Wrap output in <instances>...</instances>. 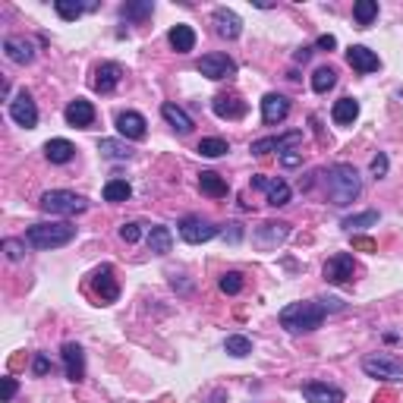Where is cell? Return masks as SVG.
Masks as SVG:
<instances>
[{"instance_id":"1","label":"cell","mask_w":403,"mask_h":403,"mask_svg":"<svg viewBox=\"0 0 403 403\" xmlns=\"http://www.w3.org/2000/svg\"><path fill=\"white\" fill-rule=\"evenodd\" d=\"M325 193H328V199H331L337 208H347V205H353L359 199V193H362L359 171H356L353 164H334V167H328V173H325Z\"/></svg>"},{"instance_id":"2","label":"cell","mask_w":403,"mask_h":403,"mask_svg":"<svg viewBox=\"0 0 403 403\" xmlns=\"http://www.w3.org/2000/svg\"><path fill=\"white\" fill-rule=\"evenodd\" d=\"M325 306L318 299H303V303H290L281 309V328H287L290 334H309L315 328H321L325 321Z\"/></svg>"},{"instance_id":"3","label":"cell","mask_w":403,"mask_h":403,"mask_svg":"<svg viewBox=\"0 0 403 403\" xmlns=\"http://www.w3.org/2000/svg\"><path fill=\"white\" fill-rule=\"evenodd\" d=\"M76 240V224L70 221H50V224H32L26 230V243L32 249H60Z\"/></svg>"},{"instance_id":"4","label":"cell","mask_w":403,"mask_h":403,"mask_svg":"<svg viewBox=\"0 0 403 403\" xmlns=\"http://www.w3.org/2000/svg\"><path fill=\"white\" fill-rule=\"evenodd\" d=\"M38 205H41V211H45V215L72 217V215H82V211L89 208V199H85V195L70 193V189H48V193L41 195Z\"/></svg>"},{"instance_id":"5","label":"cell","mask_w":403,"mask_h":403,"mask_svg":"<svg viewBox=\"0 0 403 403\" xmlns=\"http://www.w3.org/2000/svg\"><path fill=\"white\" fill-rule=\"evenodd\" d=\"M362 372L369 378H381V381H403V362L385 353H372L362 359Z\"/></svg>"},{"instance_id":"6","label":"cell","mask_w":403,"mask_h":403,"mask_svg":"<svg viewBox=\"0 0 403 403\" xmlns=\"http://www.w3.org/2000/svg\"><path fill=\"white\" fill-rule=\"evenodd\" d=\"M217 233H221V230H217L211 221H205L202 215H186L180 221V237L186 240V243H193V246L208 243V240H215Z\"/></svg>"},{"instance_id":"7","label":"cell","mask_w":403,"mask_h":403,"mask_svg":"<svg viewBox=\"0 0 403 403\" xmlns=\"http://www.w3.org/2000/svg\"><path fill=\"white\" fill-rule=\"evenodd\" d=\"M299 142H303V133H299V129H293V133H287V136L255 139V142L249 145V151H252V155H271V151H293Z\"/></svg>"},{"instance_id":"8","label":"cell","mask_w":403,"mask_h":403,"mask_svg":"<svg viewBox=\"0 0 403 403\" xmlns=\"http://www.w3.org/2000/svg\"><path fill=\"white\" fill-rule=\"evenodd\" d=\"M353 271H356L353 255H350V252H337V255H331V259L325 262V281L340 287V284L353 281Z\"/></svg>"},{"instance_id":"9","label":"cell","mask_w":403,"mask_h":403,"mask_svg":"<svg viewBox=\"0 0 403 403\" xmlns=\"http://www.w3.org/2000/svg\"><path fill=\"white\" fill-rule=\"evenodd\" d=\"M287 237H290V224H284V221H265L259 230H255L252 243L259 246V249H265V252H271V249H277Z\"/></svg>"},{"instance_id":"10","label":"cell","mask_w":403,"mask_h":403,"mask_svg":"<svg viewBox=\"0 0 403 403\" xmlns=\"http://www.w3.org/2000/svg\"><path fill=\"white\" fill-rule=\"evenodd\" d=\"M92 290H95V296H98L101 303H117V296H120V284H117L111 265H101L92 274Z\"/></svg>"},{"instance_id":"11","label":"cell","mask_w":403,"mask_h":403,"mask_svg":"<svg viewBox=\"0 0 403 403\" xmlns=\"http://www.w3.org/2000/svg\"><path fill=\"white\" fill-rule=\"evenodd\" d=\"M10 117L19 123V127H26V129H35V127H38V107H35L32 95H28V92H19L16 98L10 101Z\"/></svg>"},{"instance_id":"12","label":"cell","mask_w":403,"mask_h":403,"mask_svg":"<svg viewBox=\"0 0 403 403\" xmlns=\"http://www.w3.org/2000/svg\"><path fill=\"white\" fill-rule=\"evenodd\" d=\"M252 189H262V193L268 195V205H274V208H281V205L290 202V186L284 180H274V177H252Z\"/></svg>"},{"instance_id":"13","label":"cell","mask_w":403,"mask_h":403,"mask_svg":"<svg viewBox=\"0 0 403 403\" xmlns=\"http://www.w3.org/2000/svg\"><path fill=\"white\" fill-rule=\"evenodd\" d=\"M211 23H215V32L227 41H233V38L243 35V19H240L233 10H227V6H217V10L211 13Z\"/></svg>"},{"instance_id":"14","label":"cell","mask_w":403,"mask_h":403,"mask_svg":"<svg viewBox=\"0 0 403 403\" xmlns=\"http://www.w3.org/2000/svg\"><path fill=\"white\" fill-rule=\"evenodd\" d=\"M117 133H120L123 139H129V142H142V139L149 136V123H145L142 114L123 111L120 117H117Z\"/></svg>"},{"instance_id":"15","label":"cell","mask_w":403,"mask_h":403,"mask_svg":"<svg viewBox=\"0 0 403 403\" xmlns=\"http://www.w3.org/2000/svg\"><path fill=\"white\" fill-rule=\"evenodd\" d=\"M211 111L221 117V120H240V117H246L249 107L237 92H224V95H217V98L211 101Z\"/></svg>"},{"instance_id":"16","label":"cell","mask_w":403,"mask_h":403,"mask_svg":"<svg viewBox=\"0 0 403 403\" xmlns=\"http://www.w3.org/2000/svg\"><path fill=\"white\" fill-rule=\"evenodd\" d=\"M199 72L208 79H230L233 72H237V63L227 54H205L199 60Z\"/></svg>"},{"instance_id":"17","label":"cell","mask_w":403,"mask_h":403,"mask_svg":"<svg viewBox=\"0 0 403 403\" xmlns=\"http://www.w3.org/2000/svg\"><path fill=\"white\" fill-rule=\"evenodd\" d=\"M287 114H290V98H284V95H277V92H268L265 98H262V120H265L268 127L284 123Z\"/></svg>"},{"instance_id":"18","label":"cell","mask_w":403,"mask_h":403,"mask_svg":"<svg viewBox=\"0 0 403 403\" xmlns=\"http://www.w3.org/2000/svg\"><path fill=\"white\" fill-rule=\"evenodd\" d=\"M303 397L309 403H343V391L334 385H328V381H306Z\"/></svg>"},{"instance_id":"19","label":"cell","mask_w":403,"mask_h":403,"mask_svg":"<svg viewBox=\"0 0 403 403\" xmlns=\"http://www.w3.org/2000/svg\"><path fill=\"white\" fill-rule=\"evenodd\" d=\"M4 54H6V60L26 67V63L35 60V45L28 38H23V35H10V38L4 41Z\"/></svg>"},{"instance_id":"20","label":"cell","mask_w":403,"mask_h":403,"mask_svg":"<svg viewBox=\"0 0 403 403\" xmlns=\"http://www.w3.org/2000/svg\"><path fill=\"white\" fill-rule=\"evenodd\" d=\"M60 356H63L67 378L70 381H82L85 378V353H82V347H79V343H63Z\"/></svg>"},{"instance_id":"21","label":"cell","mask_w":403,"mask_h":403,"mask_svg":"<svg viewBox=\"0 0 403 403\" xmlns=\"http://www.w3.org/2000/svg\"><path fill=\"white\" fill-rule=\"evenodd\" d=\"M120 79H123V70H120V63H101L98 70H95V92H101V95H111L117 85H120Z\"/></svg>"},{"instance_id":"22","label":"cell","mask_w":403,"mask_h":403,"mask_svg":"<svg viewBox=\"0 0 403 403\" xmlns=\"http://www.w3.org/2000/svg\"><path fill=\"white\" fill-rule=\"evenodd\" d=\"M347 63L353 67L356 72H375L381 67V60H378V54L375 50H369L365 45H353L347 50Z\"/></svg>"},{"instance_id":"23","label":"cell","mask_w":403,"mask_h":403,"mask_svg":"<svg viewBox=\"0 0 403 403\" xmlns=\"http://www.w3.org/2000/svg\"><path fill=\"white\" fill-rule=\"evenodd\" d=\"M63 117H67L70 127H92V123H95V107H92V101L76 98V101H70V104H67Z\"/></svg>"},{"instance_id":"24","label":"cell","mask_w":403,"mask_h":403,"mask_svg":"<svg viewBox=\"0 0 403 403\" xmlns=\"http://www.w3.org/2000/svg\"><path fill=\"white\" fill-rule=\"evenodd\" d=\"M161 117H164L167 123H171L173 129H177L180 136H186V133H193V117H189L186 111H183V107H177V104H171V101H167V104H161Z\"/></svg>"},{"instance_id":"25","label":"cell","mask_w":403,"mask_h":403,"mask_svg":"<svg viewBox=\"0 0 403 403\" xmlns=\"http://www.w3.org/2000/svg\"><path fill=\"white\" fill-rule=\"evenodd\" d=\"M167 41H171V48L177 50V54H189V50L195 48V32H193V26H186V23L173 26L171 32H167Z\"/></svg>"},{"instance_id":"26","label":"cell","mask_w":403,"mask_h":403,"mask_svg":"<svg viewBox=\"0 0 403 403\" xmlns=\"http://www.w3.org/2000/svg\"><path fill=\"white\" fill-rule=\"evenodd\" d=\"M72 155H76V145H72L70 139H50L45 145V158L50 164H70Z\"/></svg>"},{"instance_id":"27","label":"cell","mask_w":403,"mask_h":403,"mask_svg":"<svg viewBox=\"0 0 403 403\" xmlns=\"http://www.w3.org/2000/svg\"><path fill=\"white\" fill-rule=\"evenodd\" d=\"M199 189L205 195H208V199H224L227 195V180L221 177V173H215V171H202L199 173Z\"/></svg>"},{"instance_id":"28","label":"cell","mask_w":403,"mask_h":403,"mask_svg":"<svg viewBox=\"0 0 403 403\" xmlns=\"http://www.w3.org/2000/svg\"><path fill=\"white\" fill-rule=\"evenodd\" d=\"M334 123L337 127H353V120L359 117V101L356 98H340V101H334Z\"/></svg>"},{"instance_id":"29","label":"cell","mask_w":403,"mask_h":403,"mask_svg":"<svg viewBox=\"0 0 403 403\" xmlns=\"http://www.w3.org/2000/svg\"><path fill=\"white\" fill-rule=\"evenodd\" d=\"M149 249L155 255H167L173 249V233L167 227H151L149 230Z\"/></svg>"},{"instance_id":"30","label":"cell","mask_w":403,"mask_h":403,"mask_svg":"<svg viewBox=\"0 0 403 403\" xmlns=\"http://www.w3.org/2000/svg\"><path fill=\"white\" fill-rule=\"evenodd\" d=\"M337 85V70L334 67H318L312 72V89L318 95H325L328 89H334Z\"/></svg>"},{"instance_id":"31","label":"cell","mask_w":403,"mask_h":403,"mask_svg":"<svg viewBox=\"0 0 403 403\" xmlns=\"http://www.w3.org/2000/svg\"><path fill=\"white\" fill-rule=\"evenodd\" d=\"M98 151L104 158H111V161H127L133 151H129V145H123V142H117V139H101L98 142Z\"/></svg>"},{"instance_id":"32","label":"cell","mask_w":403,"mask_h":403,"mask_svg":"<svg viewBox=\"0 0 403 403\" xmlns=\"http://www.w3.org/2000/svg\"><path fill=\"white\" fill-rule=\"evenodd\" d=\"M151 13H155V4H151V0H142V4H127V6H120V16H123V19H133V23H142V19H149Z\"/></svg>"},{"instance_id":"33","label":"cell","mask_w":403,"mask_h":403,"mask_svg":"<svg viewBox=\"0 0 403 403\" xmlns=\"http://www.w3.org/2000/svg\"><path fill=\"white\" fill-rule=\"evenodd\" d=\"M129 195H133V186H129L127 180H111L104 186V202H114L117 205V202H127Z\"/></svg>"},{"instance_id":"34","label":"cell","mask_w":403,"mask_h":403,"mask_svg":"<svg viewBox=\"0 0 403 403\" xmlns=\"http://www.w3.org/2000/svg\"><path fill=\"white\" fill-rule=\"evenodd\" d=\"M378 16V0H356L353 4V19L359 26H369Z\"/></svg>"},{"instance_id":"35","label":"cell","mask_w":403,"mask_h":403,"mask_svg":"<svg viewBox=\"0 0 403 403\" xmlns=\"http://www.w3.org/2000/svg\"><path fill=\"white\" fill-rule=\"evenodd\" d=\"M224 350H227L230 356L243 359V356L252 353V340H249V337H243V334H230V337L224 340Z\"/></svg>"},{"instance_id":"36","label":"cell","mask_w":403,"mask_h":403,"mask_svg":"<svg viewBox=\"0 0 403 403\" xmlns=\"http://www.w3.org/2000/svg\"><path fill=\"white\" fill-rule=\"evenodd\" d=\"M227 151H230L227 139L211 136V139H202V142H199V155H205V158H224Z\"/></svg>"},{"instance_id":"37","label":"cell","mask_w":403,"mask_h":403,"mask_svg":"<svg viewBox=\"0 0 403 403\" xmlns=\"http://www.w3.org/2000/svg\"><path fill=\"white\" fill-rule=\"evenodd\" d=\"M54 10H57V16H60V19L72 23V19H79L85 10H89V6H85V4H76V0H57Z\"/></svg>"},{"instance_id":"38","label":"cell","mask_w":403,"mask_h":403,"mask_svg":"<svg viewBox=\"0 0 403 403\" xmlns=\"http://www.w3.org/2000/svg\"><path fill=\"white\" fill-rule=\"evenodd\" d=\"M378 224V211H362V215L343 217V230H362V227H375Z\"/></svg>"},{"instance_id":"39","label":"cell","mask_w":403,"mask_h":403,"mask_svg":"<svg viewBox=\"0 0 403 403\" xmlns=\"http://www.w3.org/2000/svg\"><path fill=\"white\" fill-rule=\"evenodd\" d=\"M217 287H221V293H227V296H237V293L243 290V274H240V271H227V274H221Z\"/></svg>"},{"instance_id":"40","label":"cell","mask_w":403,"mask_h":403,"mask_svg":"<svg viewBox=\"0 0 403 403\" xmlns=\"http://www.w3.org/2000/svg\"><path fill=\"white\" fill-rule=\"evenodd\" d=\"M4 252L10 262H23L26 259V243L23 240H4Z\"/></svg>"},{"instance_id":"41","label":"cell","mask_w":403,"mask_h":403,"mask_svg":"<svg viewBox=\"0 0 403 403\" xmlns=\"http://www.w3.org/2000/svg\"><path fill=\"white\" fill-rule=\"evenodd\" d=\"M120 240L123 243H139V240H142V224H136V221L123 224L120 227Z\"/></svg>"},{"instance_id":"42","label":"cell","mask_w":403,"mask_h":403,"mask_svg":"<svg viewBox=\"0 0 403 403\" xmlns=\"http://www.w3.org/2000/svg\"><path fill=\"white\" fill-rule=\"evenodd\" d=\"M385 173H387V155H381V151H378V155L372 158V177L381 180Z\"/></svg>"},{"instance_id":"43","label":"cell","mask_w":403,"mask_h":403,"mask_svg":"<svg viewBox=\"0 0 403 403\" xmlns=\"http://www.w3.org/2000/svg\"><path fill=\"white\" fill-rule=\"evenodd\" d=\"M32 372H35V375H48V372H50V359L45 356V353H38V356H35V362H32Z\"/></svg>"},{"instance_id":"44","label":"cell","mask_w":403,"mask_h":403,"mask_svg":"<svg viewBox=\"0 0 403 403\" xmlns=\"http://www.w3.org/2000/svg\"><path fill=\"white\" fill-rule=\"evenodd\" d=\"M281 164H284V167H299V164H303V151H296V149H293V151H284V155H281Z\"/></svg>"},{"instance_id":"45","label":"cell","mask_w":403,"mask_h":403,"mask_svg":"<svg viewBox=\"0 0 403 403\" xmlns=\"http://www.w3.org/2000/svg\"><path fill=\"white\" fill-rule=\"evenodd\" d=\"M16 391H19L16 378H10V375H6V378H4V403H10L13 397H16Z\"/></svg>"},{"instance_id":"46","label":"cell","mask_w":403,"mask_h":403,"mask_svg":"<svg viewBox=\"0 0 403 403\" xmlns=\"http://www.w3.org/2000/svg\"><path fill=\"white\" fill-rule=\"evenodd\" d=\"M224 240H230V243H240V240H243V227H240V224H227Z\"/></svg>"},{"instance_id":"47","label":"cell","mask_w":403,"mask_h":403,"mask_svg":"<svg viewBox=\"0 0 403 403\" xmlns=\"http://www.w3.org/2000/svg\"><path fill=\"white\" fill-rule=\"evenodd\" d=\"M315 48H321V50H331V48H337V38H334V35H321V38L315 41Z\"/></svg>"},{"instance_id":"48","label":"cell","mask_w":403,"mask_h":403,"mask_svg":"<svg viewBox=\"0 0 403 403\" xmlns=\"http://www.w3.org/2000/svg\"><path fill=\"white\" fill-rule=\"evenodd\" d=\"M318 303L325 306V312H328V309H331V312H340V309H343V303H340V299H334V296H328V299H318Z\"/></svg>"},{"instance_id":"49","label":"cell","mask_w":403,"mask_h":403,"mask_svg":"<svg viewBox=\"0 0 403 403\" xmlns=\"http://www.w3.org/2000/svg\"><path fill=\"white\" fill-rule=\"evenodd\" d=\"M353 246H356V249H365V252H372V249H375V243H372V240H353Z\"/></svg>"},{"instance_id":"50","label":"cell","mask_w":403,"mask_h":403,"mask_svg":"<svg viewBox=\"0 0 403 403\" xmlns=\"http://www.w3.org/2000/svg\"><path fill=\"white\" fill-rule=\"evenodd\" d=\"M309 54H312V48H299V50H296V60L306 63V60H309Z\"/></svg>"}]
</instances>
